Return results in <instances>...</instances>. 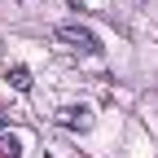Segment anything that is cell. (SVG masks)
<instances>
[{
	"label": "cell",
	"instance_id": "obj_3",
	"mask_svg": "<svg viewBox=\"0 0 158 158\" xmlns=\"http://www.w3.org/2000/svg\"><path fill=\"white\" fill-rule=\"evenodd\" d=\"M0 154H5V158H22V141L9 136V132H0Z\"/></svg>",
	"mask_w": 158,
	"mask_h": 158
},
{
	"label": "cell",
	"instance_id": "obj_1",
	"mask_svg": "<svg viewBox=\"0 0 158 158\" xmlns=\"http://www.w3.org/2000/svg\"><path fill=\"white\" fill-rule=\"evenodd\" d=\"M57 40H62L66 48L84 53V57H101V40H97L88 27H79V22H62V27H57Z\"/></svg>",
	"mask_w": 158,
	"mask_h": 158
},
{
	"label": "cell",
	"instance_id": "obj_4",
	"mask_svg": "<svg viewBox=\"0 0 158 158\" xmlns=\"http://www.w3.org/2000/svg\"><path fill=\"white\" fill-rule=\"evenodd\" d=\"M9 84H13L18 92H31V70H27V66H13V70H9Z\"/></svg>",
	"mask_w": 158,
	"mask_h": 158
},
{
	"label": "cell",
	"instance_id": "obj_5",
	"mask_svg": "<svg viewBox=\"0 0 158 158\" xmlns=\"http://www.w3.org/2000/svg\"><path fill=\"white\" fill-rule=\"evenodd\" d=\"M5 118H9V114H5V110H0V127H5Z\"/></svg>",
	"mask_w": 158,
	"mask_h": 158
},
{
	"label": "cell",
	"instance_id": "obj_2",
	"mask_svg": "<svg viewBox=\"0 0 158 158\" xmlns=\"http://www.w3.org/2000/svg\"><path fill=\"white\" fill-rule=\"evenodd\" d=\"M57 123L70 127V132H88V127H92V110H88V106H66L62 114H57Z\"/></svg>",
	"mask_w": 158,
	"mask_h": 158
}]
</instances>
